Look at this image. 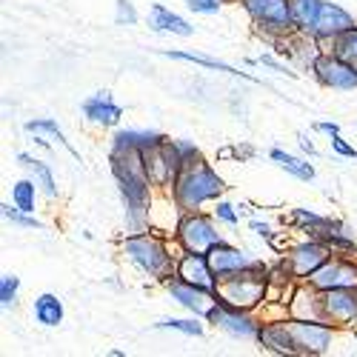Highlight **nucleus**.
<instances>
[{
	"mask_svg": "<svg viewBox=\"0 0 357 357\" xmlns=\"http://www.w3.org/2000/svg\"><path fill=\"white\" fill-rule=\"evenodd\" d=\"M166 140V135L160 132H149V129H117L114 137H112V149H149V146H155Z\"/></svg>",
	"mask_w": 357,
	"mask_h": 357,
	"instance_id": "nucleus-24",
	"label": "nucleus"
},
{
	"mask_svg": "<svg viewBox=\"0 0 357 357\" xmlns=\"http://www.w3.org/2000/svg\"><path fill=\"white\" fill-rule=\"evenodd\" d=\"M332 152L340 155V158H351V160H357V149H354L351 143H346L343 135H335V137H332Z\"/></svg>",
	"mask_w": 357,
	"mask_h": 357,
	"instance_id": "nucleus-36",
	"label": "nucleus"
},
{
	"mask_svg": "<svg viewBox=\"0 0 357 357\" xmlns=\"http://www.w3.org/2000/svg\"><path fill=\"white\" fill-rule=\"evenodd\" d=\"M269 158L280 166V169H286L289 174H294L297 181H314V166L309 163V160H303V158H294V155H289V152H283V149H272L269 152Z\"/></svg>",
	"mask_w": 357,
	"mask_h": 357,
	"instance_id": "nucleus-26",
	"label": "nucleus"
},
{
	"mask_svg": "<svg viewBox=\"0 0 357 357\" xmlns=\"http://www.w3.org/2000/svg\"><path fill=\"white\" fill-rule=\"evenodd\" d=\"M212 215H215L218 220L229 223V226H237V223H241V215H237V206H231L229 200H215Z\"/></svg>",
	"mask_w": 357,
	"mask_h": 357,
	"instance_id": "nucleus-33",
	"label": "nucleus"
},
{
	"mask_svg": "<svg viewBox=\"0 0 357 357\" xmlns=\"http://www.w3.org/2000/svg\"><path fill=\"white\" fill-rule=\"evenodd\" d=\"M351 26H357V20L337 3H329V0H320V6H317V15L309 26V32L314 40L320 43H332L335 38H340L343 32H349Z\"/></svg>",
	"mask_w": 357,
	"mask_h": 357,
	"instance_id": "nucleus-14",
	"label": "nucleus"
},
{
	"mask_svg": "<svg viewBox=\"0 0 357 357\" xmlns=\"http://www.w3.org/2000/svg\"><path fill=\"white\" fill-rule=\"evenodd\" d=\"M203 317H166V320H160L158 323V329H174V332H183V335H189V337H200L203 335V323H200Z\"/></svg>",
	"mask_w": 357,
	"mask_h": 357,
	"instance_id": "nucleus-29",
	"label": "nucleus"
},
{
	"mask_svg": "<svg viewBox=\"0 0 357 357\" xmlns=\"http://www.w3.org/2000/svg\"><path fill=\"white\" fill-rule=\"evenodd\" d=\"M166 291H169L172 301H177L186 312H192V314H197V317H203V320H206V314L212 312V306L218 303V297H215L212 291H206V289H200V286H192V283H186V280H181V278H172V280L166 283Z\"/></svg>",
	"mask_w": 357,
	"mask_h": 357,
	"instance_id": "nucleus-16",
	"label": "nucleus"
},
{
	"mask_svg": "<svg viewBox=\"0 0 357 357\" xmlns=\"http://www.w3.org/2000/svg\"><path fill=\"white\" fill-rule=\"evenodd\" d=\"M269 272H272V266L255 257L249 269L220 280L218 303H226V306H234V309H246V312L263 309L266 301H269Z\"/></svg>",
	"mask_w": 357,
	"mask_h": 357,
	"instance_id": "nucleus-3",
	"label": "nucleus"
},
{
	"mask_svg": "<svg viewBox=\"0 0 357 357\" xmlns=\"http://www.w3.org/2000/svg\"><path fill=\"white\" fill-rule=\"evenodd\" d=\"M0 215H3L6 220H12L15 226H20V229H40V220H38L35 215H29V212L17 209V206L12 209L9 203H3V206H0Z\"/></svg>",
	"mask_w": 357,
	"mask_h": 357,
	"instance_id": "nucleus-31",
	"label": "nucleus"
},
{
	"mask_svg": "<svg viewBox=\"0 0 357 357\" xmlns=\"http://www.w3.org/2000/svg\"><path fill=\"white\" fill-rule=\"evenodd\" d=\"M35 197H38V181H32V177H23V181L12 186V203L29 215H35Z\"/></svg>",
	"mask_w": 357,
	"mask_h": 357,
	"instance_id": "nucleus-28",
	"label": "nucleus"
},
{
	"mask_svg": "<svg viewBox=\"0 0 357 357\" xmlns=\"http://www.w3.org/2000/svg\"><path fill=\"white\" fill-rule=\"evenodd\" d=\"M32 314L40 326H46V329H52V326H61L63 323V301L52 291H43L35 297L32 303Z\"/></svg>",
	"mask_w": 357,
	"mask_h": 357,
	"instance_id": "nucleus-23",
	"label": "nucleus"
},
{
	"mask_svg": "<svg viewBox=\"0 0 357 357\" xmlns=\"http://www.w3.org/2000/svg\"><path fill=\"white\" fill-rule=\"evenodd\" d=\"M312 75L326 89H337V92H351V89H357V63L346 61V57H340L335 52H320L312 63Z\"/></svg>",
	"mask_w": 357,
	"mask_h": 357,
	"instance_id": "nucleus-10",
	"label": "nucleus"
},
{
	"mask_svg": "<svg viewBox=\"0 0 357 357\" xmlns=\"http://www.w3.org/2000/svg\"><path fill=\"white\" fill-rule=\"evenodd\" d=\"M143 160H146V172H149V181L158 192H169L177 181V174L183 172V155H181V146L177 140H160L155 146L143 149Z\"/></svg>",
	"mask_w": 357,
	"mask_h": 357,
	"instance_id": "nucleus-6",
	"label": "nucleus"
},
{
	"mask_svg": "<svg viewBox=\"0 0 357 357\" xmlns=\"http://www.w3.org/2000/svg\"><path fill=\"white\" fill-rule=\"evenodd\" d=\"M257 343L266 351H272V354H283V357H294L297 354V346H294V337L289 332L286 317H280V320H263L260 332H257Z\"/></svg>",
	"mask_w": 357,
	"mask_h": 357,
	"instance_id": "nucleus-18",
	"label": "nucleus"
},
{
	"mask_svg": "<svg viewBox=\"0 0 357 357\" xmlns=\"http://www.w3.org/2000/svg\"><path fill=\"white\" fill-rule=\"evenodd\" d=\"M320 317L332 326H351L357 320V289L320 291Z\"/></svg>",
	"mask_w": 357,
	"mask_h": 357,
	"instance_id": "nucleus-15",
	"label": "nucleus"
},
{
	"mask_svg": "<svg viewBox=\"0 0 357 357\" xmlns=\"http://www.w3.org/2000/svg\"><path fill=\"white\" fill-rule=\"evenodd\" d=\"M17 163L29 172V177L32 181H38V186L43 189V195L49 197V200H57V181H54V174H52V169H49V163H43V160H38V158H32V155H26V152H17Z\"/></svg>",
	"mask_w": 357,
	"mask_h": 357,
	"instance_id": "nucleus-22",
	"label": "nucleus"
},
{
	"mask_svg": "<svg viewBox=\"0 0 357 357\" xmlns=\"http://www.w3.org/2000/svg\"><path fill=\"white\" fill-rule=\"evenodd\" d=\"M223 3H241V0H223Z\"/></svg>",
	"mask_w": 357,
	"mask_h": 357,
	"instance_id": "nucleus-41",
	"label": "nucleus"
},
{
	"mask_svg": "<svg viewBox=\"0 0 357 357\" xmlns=\"http://www.w3.org/2000/svg\"><path fill=\"white\" fill-rule=\"evenodd\" d=\"M114 183L121 189L123 206H126V226L129 231H146L149 229V212H152L155 186L149 181L146 160L140 149H112L109 155Z\"/></svg>",
	"mask_w": 357,
	"mask_h": 357,
	"instance_id": "nucleus-1",
	"label": "nucleus"
},
{
	"mask_svg": "<svg viewBox=\"0 0 357 357\" xmlns=\"http://www.w3.org/2000/svg\"><path fill=\"white\" fill-rule=\"evenodd\" d=\"M283 223L294 231H301L306 237H323L326 231H332L335 226H340V220L335 218H326V215H317L312 209H291L289 218H283Z\"/></svg>",
	"mask_w": 357,
	"mask_h": 357,
	"instance_id": "nucleus-21",
	"label": "nucleus"
},
{
	"mask_svg": "<svg viewBox=\"0 0 357 357\" xmlns=\"http://www.w3.org/2000/svg\"><path fill=\"white\" fill-rule=\"evenodd\" d=\"M206 323L218 326L226 335L231 337H243V340H257V332H260V317L255 312H246V309H234V306H226V303H215L212 312L206 314Z\"/></svg>",
	"mask_w": 357,
	"mask_h": 357,
	"instance_id": "nucleus-11",
	"label": "nucleus"
},
{
	"mask_svg": "<svg viewBox=\"0 0 357 357\" xmlns=\"http://www.w3.org/2000/svg\"><path fill=\"white\" fill-rule=\"evenodd\" d=\"M209 260H212V269H215L218 280H226L231 275H241L243 269H249L255 257H249L243 249H237V246H231L226 241V243H220V246H215L209 252Z\"/></svg>",
	"mask_w": 357,
	"mask_h": 357,
	"instance_id": "nucleus-19",
	"label": "nucleus"
},
{
	"mask_svg": "<svg viewBox=\"0 0 357 357\" xmlns=\"http://www.w3.org/2000/svg\"><path fill=\"white\" fill-rule=\"evenodd\" d=\"M169 192H172L174 203L181 206V212H197L206 203L220 200V195L226 192V183L209 163L197 160L177 174V181Z\"/></svg>",
	"mask_w": 357,
	"mask_h": 357,
	"instance_id": "nucleus-4",
	"label": "nucleus"
},
{
	"mask_svg": "<svg viewBox=\"0 0 357 357\" xmlns=\"http://www.w3.org/2000/svg\"><path fill=\"white\" fill-rule=\"evenodd\" d=\"M17 291H20V278L17 275H3L0 278V306L9 309L17 303Z\"/></svg>",
	"mask_w": 357,
	"mask_h": 357,
	"instance_id": "nucleus-32",
	"label": "nucleus"
},
{
	"mask_svg": "<svg viewBox=\"0 0 357 357\" xmlns=\"http://www.w3.org/2000/svg\"><path fill=\"white\" fill-rule=\"evenodd\" d=\"M186 6L195 12V15H218L223 0H186Z\"/></svg>",
	"mask_w": 357,
	"mask_h": 357,
	"instance_id": "nucleus-35",
	"label": "nucleus"
},
{
	"mask_svg": "<svg viewBox=\"0 0 357 357\" xmlns=\"http://www.w3.org/2000/svg\"><path fill=\"white\" fill-rule=\"evenodd\" d=\"M249 229H252L257 237H263V241H272V237H275L272 226L266 223V220H257V218H252V220H249Z\"/></svg>",
	"mask_w": 357,
	"mask_h": 357,
	"instance_id": "nucleus-37",
	"label": "nucleus"
},
{
	"mask_svg": "<svg viewBox=\"0 0 357 357\" xmlns=\"http://www.w3.org/2000/svg\"><path fill=\"white\" fill-rule=\"evenodd\" d=\"M301 149H303V152H306V155H312V158L317 155V149H314V143H312V140H309L306 135H301Z\"/></svg>",
	"mask_w": 357,
	"mask_h": 357,
	"instance_id": "nucleus-40",
	"label": "nucleus"
},
{
	"mask_svg": "<svg viewBox=\"0 0 357 357\" xmlns=\"http://www.w3.org/2000/svg\"><path fill=\"white\" fill-rule=\"evenodd\" d=\"M306 283L314 286L317 291H329V289H357V257H343V255L329 257Z\"/></svg>",
	"mask_w": 357,
	"mask_h": 357,
	"instance_id": "nucleus-12",
	"label": "nucleus"
},
{
	"mask_svg": "<svg viewBox=\"0 0 357 357\" xmlns=\"http://www.w3.org/2000/svg\"><path fill=\"white\" fill-rule=\"evenodd\" d=\"M174 241L181 249H189V252H212L215 246L226 243V237L218 231L215 215H206V212L197 209V212H183L181 215Z\"/></svg>",
	"mask_w": 357,
	"mask_h": 357,
	"instance_id": "nucleus-7",
	"label": "nucleus"
},
{
	"mask_svg": "<svg viewBox=\"0 0 357 357\" xmlns=\"http://www.w3.org/2000/svg\"><path fill=\"white\" fill-rule=\"evenodd\" d=\"M314 129H317V132H323V135H329V137L340 135V126H337L335 121H332V123H329V121H320V123H314Z\"/></svg>",
	"mask_w": 357,
	"mask_h": 357,
	"instance_id": "nucleus-39",
	"label": "nucleus"
},
{
	"mask_svg": "<svg viewBox=\"0 0 357 357\" xmlns=\"http://www.w3.org/2000/svg\"><path fill=\"white\" fill-rule=\"evenodd\" d=\"M174 278H181L192 286H200L206 291H212L218 297V275L212 269V260H209V252H189V249H181L177 255V269H174Z\"/></svg>",
	"mask_w": 357,
	"mask_h": 357,
	"instance_id": "nucleus-13",
	"label": "nucleus"
},
{
	"mask_svg": "<svg viewBox=\"0 0 357 357\" xmlns=\"http://www.w3.org/2000/svg\"><path fill=\"white\" fill-rule=\"evenodd\" d=\"M329 257H335V252L323 241H317V237H303L301 243H291L280 255V260L286 263V269L291 272V278L297 283H306Z\"/></svg>",
	"mask_w": 357,
	"mask_h": 357,
	"instance_id": "nucleus-8",
	"label": "nucleus"
},
{
	"mask_svg": "<svg viewBox=\"0 0 357 357\" xmlns=\"http://www.w3.org/2000/svg\"><path fill=\"white\" fill-rule=\"evenodd\" d=\"M332 52L346 57V61H351V63H357V26H351L349 32H343L340 38L332 40Z\"/></svg>",
	"mask_w": 357,
	"mask_h": 357,
	"instance_id": "nucleus-30",
	"label": "nucleus"
},
{
	"mask_svg": "<svg viewBox=\"0 0 357 357\" xmlns=\"http://www.w3.org/2000/svg\"><path fill=\"white\" fill-rule=\"evenodd\" d=\"M286 323H289V332L294 337L297 354L317 357V354H326L332 349L337 326L326 323V320H309V317H286Z\"/></svg>",
	"mask_w": 357,
	"mask_h": 357,
	"instance_id": "nucleus-9",
	"label": "nucleus"
},
{
	"mask_svg": "<svg viewBox=\"0 0 357 357\" xmlns=\"http://www.w3.org/2000/svg\"><path fill=\"white\" fill-rule=\"evenodd\" d=\"M117 26H135L137 23V12L132 6V0H117V15H114Z\"/></svg>",
	"mask_w": 357,
	"mask_h": 357,
	"instance_id": "nucleus-34",
	"label": "nucleus"
},
{
	"mask_svg": "<svg viewBox=\"0 0 357 357\" xmlns=\"http://www.w3.org/2000/svg\"><path fill=\"white\" fill-rule=\"evenodd\" d=\"M80 112H83V117L89 123H95L100 129L121 126V121H123V106H117L106 89H103V92H95L92 98H86L80 103Z\"/></svg>",
	"mask_w": 357,
	"mask_h": 357,
	"instance_id": "nucleus-17",
	"label": "nucleus"
},
{
	"mask_svg": "<svg viewBox=\"0 0 357 357\" xmlns=\"http://www.w3.org/2000/svg\"><path fill=\"white\" fill-rule=\"evenodd\" d=\"M241 6L252 17L257 35L266 40L297 32L291 17V0H241Z\"/></svg>",
	"mask_w": 357,
	"mask_h": 357,
	"instance_id": "nucleus-5",
	"label": "nucleus"
},
{
	"mask_svg": "<svg viewBox=\"0 0 357 357\" xmlns=\"http://www.w3.org/2000/svg\"><path fill=\"white\" fill-rule=\"evenodd\" d=\"M146 23H149L152 32H163V35H177V38H192L195 35V26L186 17L177 15V12H172L169 6H163V3L152 6Z\"/></svg>",
	"mask_w": 357,
	"mask_h": 357,
	"instance_id": "nucleus-20",
	"label": "nucleus"
},
{
	"mask_svg": "<svg viewBox=\"0 0 357 357\" xmlns=\"http://www.w3.org/2000/svg\"><path fill=\"white\" fill-rule=\"evenodd\" d=\"M163 57H169V61H186V63H197V66H206V69H215V72H226L231 77H243V80H255L252 75L246 72H237L234 66L229 63H220L215 61V57H206V54H197V52H163ZM257 83V80H255Z\"/></svg>",
	"mask_w": 357,
	"mask_h": 357,
	"instance_id": "nucleus-25",
	"label": "nucleus"
},
{
	"mask_svg": "<svg viewBox=\"0 0 357 357\" xmlns=\"http://www.w3.org/2000/svg\"><path fill=\"white\" fill-rule=\"evenodd\" d=\"M255 63H263V66H269V69H275V72H280V75H291V77H294V72H289V66L280 63V61H275L272 54H260Z\"/></svg>",
	"mask_w": 357,
	"mask_h": 357,
	"instance_id": "nucleus-38",
	"label": "nucleus"
},
{
	"mask_svg": "<svg viewBox=\"0 0 357 357\" xmlns=\"http://www.w3.org/2000/svg\"><path fill=\"white\" fill-rule=\"evenodd\" d=\"M23 129H26L29 135H43V132H46V135H52V137H54L57 143H61V146L66 149V152H69V155H72L75 160H80V152H77V149H75V146H72V143L66 140L63 129L57 126V121H52V117H40V121H29V123H26Z\"/></svg>",
	"mask_w": 357,
	"mask_h": 357,
	"instance_id": "nucleus-27",
	"label": "nucleus"
},
{
	"mask_svg": "<svg viewBox=\"0 0 357 357\" xmlns=\"http://www.w3.org/2000/svg\"><path fill=\"white\" fill-rule=\"evenodd\" d=\"M121 252L137 266L143 275H149L158 283H169L177 269V255H172L166 237L160 231L146 229V231H129L121 241Z\"/></svg>",
	"mask_w": 357,
	"mask_h": 357,
	"instance_id": "nucleus-2",
	"label": "nucleus"
}]
</instances>
